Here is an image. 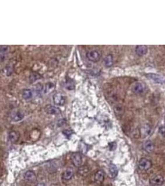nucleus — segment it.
<instances>
[{
  "label": "nucleus",
  "instance_id": "nucleus-1",
  "mask_svg": "<svg viewBox=\"0 0 165 186\" xmlns=\"http://www.w3.org/2000/svg\"><path fill=\"white\" fill-rule=\"evenodd\" d=\"M152 167V161L147 158H142L138 162V168L142 170L146 171Z\"/></svg>",
  "mask_w": 165,
  "mask_h": 186
},
{
  "label": "nucleus",
  "instance_id": "nucleus-2",
  "mask_svg": "<svg viewBox=\"0 0 165 186\" xmlns=\"http://www.w3.org/2000/svg\"><path fill=\"white\" fill-rule=\"evenodd\" d=\"M71 160L73 164L75 167L80 168L82 163L81 155L78 152L73 153L71 156Z\"/></svg>",
  "mask_w": 165,
  "mask_h": 186
},
{
  "label": "nucleus",
  "instance_id": "nucleus-3",
  "mask_svg": "<svg viewBox=\"0 0 165 186\" xmlns=\"http://www.w3.org/2000/svg\"><path fill=\"white\" fill-rule=\"evenodd\" d=\"M147 78H149L155 83L158 84H163L165 83V78L162 75L158 74H155V73H149L147 75Z\"/></svg>",
  "mask_w": 165,
  "mask_h": 186
},
{
  "label": "nucleus",
  "instance_id": "nucleus-4",
  "mask_svg": "<svg viewBox=\"0 0 165 186\" xmlns=\"http://www.w3.org/2000/svg\"><path fill=\"white\" fill-rule=\"evenodd\" d=\"M86 57L91 62H97L100 60L101 55L98 51L93 50V51H91L87 53Z\"/></svg>",
  "mask_w": 165,
  "mask_h": 186
},
{
  "label": "nucleus",
  "instance_id": "nucleus-5",
  "mask_svg": "<svg viewBox=\"0 0 165 186\" xmlns=\"http://www.w3.org/2000/svg\"><path fill=\"white\" fill-rule=\"evenodd\" d=\"M164 178L162 175H156L150 180V183L153 186H160L164 183Z\"/></svg>",
  "mask_w": 165,
  "mask_h": 186
},
{
  "label": "nucleus",
  "instance_id": "nucleus-6",
  "mask_svg": "<svg viewBox=\"0 0 165 186\" xmlns=\"http://www.w3.org/2000/svg\"><path fill=\"white\" fill-rule=\"evenodd\" d=\"M53 102L57 106H63L65 102V97L60 93H56L53 95Z\"/></svg>",
  "mask_w": 165,
  "mask_h": 186
},
{
  "label": "nucleus",
  "instance_id": "nucleus-7",
  "mask_svg": "<svg viewBox=\"0 0 165 186\" xmlns=\"http://www.w3.org/2000/svg\"><path fill=\"white\" fill-rule=\"evenodd\" d=\"M143 149L145 151H147L148 153H151L153 152L155 150V146L154 143L152 142L151 140H147L143 143Z\"/></svg>",
  "mask_w": 165,
  "mask_h": 186
},
{
  "label": "nucleus",
  "instance_id": "nucleus-8",
  "mask_svg": "<svg viewBox=\"0 0 165 186\" xmlns=\"http://www.w3.org/2000/svg\"><path fill=\"white\" fill-rule=\"evenodd\" d=\"M24 178L26 180L30 183L34 182L37 179L36 175L32 171H27V172H26L25 174H24Z\"/></svg>",
  "mask_w": 165,
  "mask_h": 186
},
{
  "label": "nucleus",
  "instance_id": "nucleus-9",
  "mask_svg": "<svg viewBox=\"0 0 165 186\" xmlns=\"http://www.w3.org/2000/svg\"><path fill=\"white\" fill-rule=\"evenodd\" d=\"M24 117V114L21 111L14 112L11 115V119L13 122H17L22 120Z\"/></svg>",
  "mask_w": 165,
  "mask_h": 186
},
{
  "label": "nucleus",
  "instance_id": "nucleus-10",
  "mask_svg": "<svg viewBox=\"0 0 165 186\" xmlns=\"http://www.w3.org/2000/svg\"><path fill=\"white\" fill-rule=\"evenodd\" d=\"M147 51H148L147 47L146 45H137L135 48L136 53H137V54L140 57L146 55Z\"/></svg>",
  "mask_w": 165,
  "mask_h": 186
},
{
  "label": "nucleus",
  "instance_id": "nucleus-11",
  "mask_svg": "<svg viewBox=\"0 0 165 186\" xmlns=\"http://www.w3.org/2000/svg\"><path fill=\"white\" fill-rule=\"evenodd\" d=\"M104 177L105 174L104 173V171L102 170H99L94 175V180H96V182L97 183L101 184L102 183H103V181L104 180Z\"/></svg>",
  "mask_w": 165,
  "mask_h": 186
},
{
  "label": "nucleus",
  "instance_id": "nucleus-12",
  "mask_svg": "<svg viewBox=\"0 0 165 186\" xmlns=\"http://www.w3.org/2000/svg\"><path fill=\"white\" fill-rule=\"evenodd\" d=\"M74 173L73 170L71 168H69L64 171V173L62 174V179L65 180H69L72 179Z\"/></svg>",
  "mask_w": 165,
  "mask_h": 186
},
{
  "label": "nucleus",
  "instance_id": "nucleus-13",
  "mask_svg": "<svg viewBox=\"0 0 165 186\" xmlns=\"http://www.w3.org/2000/svg\"><path fill=\"white\" fill-rule=\"evenodd\" d=\"M45 110L48 114H58L60 113V110L56 107L51 105H48L45 107Z\"/></svg>",
  "mask_w": 165,
  "mask_h": 186
},
{
  "label": "nucleus",
  "instance_id": "nucleus-14",
  "mask_svg": "<svg viewBox=\"0 0 165 186\" xmlns=\"http://www.w3.org/2000/svg\"><path fill=\"white\" fill-rule=\"evenodd\" d=\"M117 175V169L114 164H110L109 168V176L110 178H114Z\"/></svg>",
  "mask_w": 165,
  "mask_h": 186
},
{
  "label": "nucleus",
  "instance_id": "nucleus-15",
  "mask_svg": "<svg viewBox=\"0 0 165 186\" xmlns=\"http://www.w3.org/2000/svg\"><path fill=\"white\" fill-rule=\"evenodd\" d=\"M144 90V87L142 83H136L133 87V91L136 94H140L142 93Z\"/></svg>",
  "mask_w": 165,
  "mask_h": 186
},
{
  "label": "nucleus",
  "instance_id": "nucleus-16",
  "mask_svg": "<svg viewBox=\"0 0 165 186\" xmlns=\"http://www.w3.org/2000/svg\"><path fill=\"white\" fill-rule=\"evenodd\" d=\"M19 134L17 133V132L14 131H11L10 133L9 134V135H8L9 140H10L11 142H13V143L16 142V141L19 139Z\"/></svg>",
  "mask_w": 165,
  "mask_h": 186
},
{
  "label": "nucleus",
  "instance_id": "nucleus-17",
  "mask_svg": "<svg viewBox=\"0 0 165 186\" xmlns=\"http://www.w3.org/2000/svg\"><path fill=\"white\" fill-rule=\"evenodd\" d=\"M104 65L107 67H110L113 65V57L112 55H107L104 60Z\"/></svg>",
  "mask_w": 165,
  "mask_h": 186
},
{
  "label": "nucleus",
  "instance_id": "nucleus-18",
  "mask_svg": "<svg viewBox=\"0 0 165 186\" xmlns=\"http://www.w3.org/2000/svg\"><path fill=\"white\" fill-rule=\"evenodd\" d=\"M22 96L24 99L29 100L32 98V92L31 90L26 89L23 91L22 92Z\"/></svg>",
  "mask_w": 165,
  "mask_h": 186
},
{
  "label": "nucleus",
  "instance_id": "nucleus-19",
  "mask_svg": "<svg viewBox=\"0 0 165 186\" xmlns=\"http://www.w3.org/2000/svg\"><path fill=\"white\" fill-rule=\"evenodd\" d=\"M88 172H89V168L87 167L86 166H80V167L79 168L78 173L81 176H84L86 174H88Z\"/></svg>",
  "mask_w": 165,
  "mask_h": 186
},
{
  "label": "nucleus",
  "instance_id": "nucleus-20",
  "mask_svg": "<svg viewBox=\"0 0 165 186\" xmlns=\"http://www.w3.org/2000/svg\"><path fill=\"white\" fill-rule=\"evenodd\" d=\"M39 78H40V75L37 74V73H33V74L31 75V77H30V79L32 81H36L38 79H39Z\"/></svg>",
  "mask_w": 165,
  "mask_h": 186
},
{
  "label": "nucleus",
  "instance_id": "nucleus-21",
  "mask_svg": "<svg viewBox=\"0 0 165 186\" xmlns=\"http://www.w3.org/2000/svg\"><path fill=\"white\" fill-rule=\"evenodd\" d=\"M159 133L163 136L165 137V127L164 126H162L159 129Z\"/></svg>",
  "mask_w": 165,
  "mask_h": 186
},
{
  "label": "nucleus",
  "instance_id": "nucleus-22",
  "mask_svg": "<svg viewBox=\"0 0 165 186\" xmlns=\"http://www.w3.org/2000/svg\"><path fill=\"white\" fill-rule=\"evenodd\" d=\"M64 134H65L66 136H70L71 134V133L70 132V131H69V130H64Z\"/></svg>",
  "mask_w": 165,
  "mask_h": 186
},
{
  "label": "nucleus",
  "instance_id": "nucleus-23",
  "mask_svg": "<svg viewBox=\"0 0 165 186\" xmlns=\"http://www.w3.org/2000/svg\"><path fill=\"white\" fill-rule=\"evenodd\" d=\"M36 186H45V184L43 183H40V184H38Z\"/></svg>",
  "mask_w": 165,
  "mask_h": 186
},
{
  "label": "nucleus",
  "instance_id": "nucleus-24",
  "mask_svg": "<svg viewBox=\"0 0 165 186\" xmlns=\"http://www.w3.org/2000/svg\"><path fill=\"white\" fill-rule=\"evenodd\" d=\"M108 186H112V185H108Z\"/></svg>",
  "mask_w": 165,
  "mask_h": 186
},
{
  "label": "nucleus",
  "instance_id": "nucleus-25",
  "mask_svg": "<svg viewBox=\"0 0 165 186\" xmlns=\"http://www.w3.org/2000/svg\"><path fill=\"white\" fill-rule=\"evenodd\" d=\"M164 120H165V118H164Z\"/></svg>",
  "mask_w": 165,
  "mask_h": 186
}]
</instances>
